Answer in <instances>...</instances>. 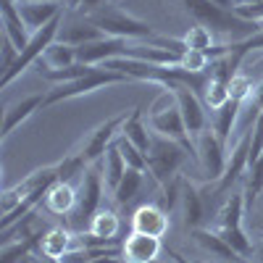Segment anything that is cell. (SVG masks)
Masks as SVG:
<instances>
[{"label": "cell", "instance_id": "cell-1", "mask_svg": "<svg viewBox=\"0 0 263 263\" xmlns=\"http://www.w3.org/2000/svg\"><path fill=\"white\" fill-rule=\"evenodd\" d=\"M179 3L195 18V24L208 27L213 34H229L234 42L248 40L250 34H255L260 29L253 21L239 18L232 8H221V6L211 3V0H179Z\"/></svg>", "mask_w": 263, "mask_h": 263}, {"label": "cell", "instance_id": "cell-2", "mask_svg": "<svg viewBox=\"0 0 263 263\" xmlns=\"http://www.w3.org/2000/svg\"><path fill=\"white\" fill-rule=\"evenodd\" d=\"M103 192H105L103 163L98 161L92 166H87L84 174L79 177V184H77V208L69 213V227L74 232H82V229L90 227L92 216L100 211Z\"/></svg>", "mask_w": 263, "mask_h": 263}, {"label": "cell", "instance_id": "cell-3", "mask_svg": "<svg viewBox=\"0 0 263 263\" xmlns=\"http://www.w3.org/2000/svg\"><path fill=\"white\" fill-rule=\"evenodd\" d=\"M147 126L156 132L161 137H168V140H177L179 145H184L190 153L195 150L192 147V137L187 135V126H184V119L179 114V105H177V98H174L171 90H163L161 98L150 105V114H147Z\"/></svg>", "mask_w": 263, "mask_h": 263}, {"label": "cell", "instance_id": "cell-4", "mask_svg": "<svg viewBox=\"0 0 263 263\" xmlns=\"http://www.w3.org/2000/svg\"><path fill=\"white\" fill-rule=\"evenodd\" d=\"M92 21V24L105 34V37H119V40H156L158 34L153 32V27L147 24V21L132 16L121 8H100L95 13L87 16Z\"/></svg>", "mask_w": 263, "mask_h": 263}, {"label": "cell", "instance_id": "cell-5", "mask_svg": "<svg viewBox=\"0 0 263 263\" xmlns=\"http://www.w3.org/2000/svg\"><path fill=\"white\" fill-rule=\"evenodd\" d=\"M190 150L184 145H179L177 140L161 137L153 132V145L147 153V166H150V177L156 179L158 184L171 182L174 177H179L182 166L187 163Z\"/></svg>", "mask_w": 263, "mask_h": 263}, {"label": "cell", "instance_id": "cell-6", "mask_svg": "<svg viewBox=\"0 0 263 263\" xmlns=\"http://www.w3.org/2000/svg\"><path fill=\"white\" fill-rule=\"evenodd\" d=\"M192 153H195V161L200 166V174H203V184H216L221 182L224 171H227V145L216 137V132L208 126L205 132H200L195 140H192Z\"/></svg>", "mask_w": 263, "mask_h": 263}, {"label": "cell", "instance_id": "cell-7", "mask_svg": "<svg viewBox=\"0 0 263 263\" xmlns=\"http://www.w3.org/2000/svg\"><path fill=\"white\" fill-rule=\"evenodd\" d=\"M119 82H129L124 74L119 71H111L105 66H95V69L87 74V77H79L74 82H66V84H55L53 90L45 92V105L42 108H50L61 100H71V98H82V95H90L100 87H108V84H119Z\"/></svg>", "mask_w": 263, "mask_h": 263}, {"label": "cell", "instance_id": "cell-8", "mask_svg": "<svg viewBox=\"0 0 263 263\" xmlns=\"http://www.w3.org/2000/svg\"><path fill=\"white\" fill-rule=\"evenodd\" d=\"M55 182H58V163L32 171L29 177H24L18 184L6 187L3 200H0V211H3V216H6V213H11L18 203L29 200V197H40V200H45L48 190H50Z\"/></svg>", "mask_w": 263, "mask_h": 263}, {"label": "cell", "instance_id": "cell-9", "mask_svg": "<svg viewBox=\"0 0 263 263\" xmlns=\"http://www.w3.org/2000/svg\"><path fill=\"white\" fill-rule=\"evenodd\" d=\"M126 111H121V114H116V116H111V119H105L103 124H98L90 135H87L71 153H77V156L84 161V166H92V163H98V161H103V156H105V150L114 145V140L121 135V126H124V121H126Z\"/></svg>", "mask_w": 263, "mask_h": 263}, {"label": "cell", "instance_id": "cell-10", "mask_svg": "<svg viewBox=\"0 0 263 263\" xmlns=\"http://www.w3.org/2000/svg\"><path fill=\"white\" fill-rule=\"evenodd\" d=\"M61 27H63V13L61 16H55L50 24H45L42 29H37L34 34H32V40H29V45L21 50V55L16 58V63L11 66V69L3 74V87H11V82L21 74V71H27L29 66H34L40 58H42V53H45L53 42L58 40V32H61Z\"/></svg>", "mask_w": 263, "mask_h": 263}, {"label": "cell", "instance_id": "cell-11", "mask_svg": "<svg viewBox=\"0 0 263 263\" xmlns=\"http://www.w3.org/2000/svg\"><path fill=\"white\" fill-rule=\"evenodd\" d=\"M119 232H121V216L111 208H100L90 227H87V234L82 237L84 248H114L119 242Z\"/></svg>", "mask_w": 263, "mask_h": 263}, {"label": "cell", "instance_id": "cell-12", "mask_svg": "<svg viewBox=\"0 0 263 263\" xmlns=\"http://www.w3.org/2000/svg\"><path fill=\"white\" fill-rule=\"evenodd\" d=\"M174 98H177V105H179V114L184 119V126H187V135L195 140L200 132L208 129V114H205V103L203 98L197 95L195 90H190V87L179 84L174 87Z\"/></svg>", "mask_w": 263, "mask_h": 263}, {"label": "cell", "instance_id": "cell-13", "mask_svg": "<svg viewBox=\"0 0 263 263\" xmlns=\"http://www.w3.org/2000/svg\"><path fill=\"white\" fill-rule=\"evenodd\" d=\"M179 205L184 216V227L200 229L208 221V205H205V192L203 187H197L192 179H182V195H179Z\"/></svg>", "mask_w": 263, "mask_h": 263}, {"label": "cell", "instance_id": "cell-14", "mask_svg": "<svg viewBox=\"0 0 263 263\" xmlns=\"http://www.w3.org/2000/svg\"><path fill=\"white\" fill-rule=\"evenodd\" d=\"M163 250V242L158 237L129 232L126 239L121 242V260L124 263H156Z\"/></svg>", "mask_w": 263, "mask_h": 263}, {"label": "cell", "instance_id": "cell-15", "mask_svg": "<svg viewBox=\"0 0 263 263\" xmlns=\"http://www.w3.org/2000/svg\"><path fill=\"white\" fill-rule=\"evenodd\" d=\"M168 227H171L168 213L158 203H145V205H140L135 213H132V232L163 239L168 234Z\"/></svg>", "mask_w": 263, "mask_h": 263}, {"label": "cell", "instance_id": "cell-16", "mask_svg": "<svg viewBox=\"0 0 263 263\" xmlns=\"http://www.w3.org/2000/svg\"><path fill=\"white\" fill-rule=\"evenodd\" d=\"M248 205H245V195L242 192H229L221 203L216 205L208 229L211 232H221V229H232V227H242V216H245Z\"/></svg>", "mask_w": 263, "mask_h": 263}, {"label": "cell", "instance_id": "cell-17", "mask_svg": "<svg viewBox=\"0 0 263 263\" xmlns=\"http://www.w3.org/2000/svg\"><path fill=\"white\" fill-rule=\"evenodd\" d=\"M77 248H84L82 245V237L79 232H74L71 227H53L42 234V242H40V255H48V258H63L66 253H71Z\"/></svg>", "mask_w": 263, "mask_h": 263}, {"label": "cell", "instance_id": "cell-18", "mask_svg": "<svg viewBox=\"0 0 263 263\" xmlns=\"http://www.w3.org/2000/svg\"><path fill=\"white\" fill-rule=\"evenodd\" d=\"M16 8L24 18L27 29L34 34L37 29H42L55 16L63 13V0H29V3H16Z\"/></svg>", "mask_w": 263, "mask_h": 263}, {"label": "cell", "instance_id": "cell-19", "mask_svg": "<svg viewBox=\"0 0 263 263\" xmlns=\"http://www.w3.org/2000/svg\"><path fill=\"white\" fill-rule=\"evenodd\" d=\"M42 105H45V92L27 95V98L16 100L13 105H8V108H6V119H3V132H0V137L6 140L16 126H21V124H24L34 111H40Z\"/></svg>", "mask_w": 263, "mask_h": 263}, {"label": "cell", "instance_id": "cell-20", "mask_svg": "<svg viewBox=\"0 0 263 263\" xmlns=\"http://www.w3.org/2000/svg\"><path fill=\"white\" fill-rule=\"evenodd\" d=\"M239 116H242V103H239V100H229V103H224L221 108H218V111H213L211 129L216 132V137L221 140L224 145H229L232 135L237 132Z\"/></svg>", "mask_w": 263, "mask_h": 263}, {"label": "cell", "instance_id": "cell-21", "mask_svg": "<svg viewBox=\"0 0 263 263\" xmlns=\"http://www.w3.org/2000/svg\"><path fill=\"white\" fill-rule=\"evenodd\" d=\"M0 27H3V34L11 37V42H13L18 50H24L29 45L32 32L27 29L24 18H21V13H18L16 6H0Z\"/></svg>", "mask_w": 263, "mask_h": 263}, {"label": "cell", "instance_id": "cell-22", "mask_svg": "<svg viewBox=\"0 0 263 263\" xmlns=\"http://www.w3.org/2000/svg\"><path fill=\"white\" fill-rule=\"evenodd\" d=\"M45 208L53 216H69L77 208V187L71 182H55L45 195Z\"/></svg>", "mask_w": 263, "mask_h": 263}, {"label": "cell", "instance_id": "cell-23", "mask_svg": "<svg viewBox=\"0 0 263 263\" xmlns=\"http://www.w3.org/2000/svg\"><path fill=\"white\" fill-rule=\"evenodd\" d=\"M121 137H126L132 145H137L145 156L150 153L153 135L147 132V124L142 121V108H140V105L129 111V116H126V121H124V126H121Z\"/></svg>", "mask_w": 263, "mask_h": 263}, {"label": "cell", "instance_id": "cell-24", "mask_svg": "<svg viewBox=\"0 0 263 263\" xmlns=\"http://www.w3.org/2000/svg\"><path fill=\"white\" fill-rule=\"evenodd\" d=\"M103 32L92 24L90 18H84V21H74V24H63L61 32H58V42H66V45H71V48H79V45H87V42H92V40H100Z\"/></svg>", "mask_w": 263, "mask_h": 263}, {"label": "cell", "instance_id": "cell-25", "mask_svg": "<svg viewBox=\"0 0 263 263\" xmlns=\"http://www.w3.org/2000/svg\"><path fill=\"white\" fill-rule=\"evenodd\" d=\"M192 237H195V242L200 245L205 253H211V258H218V260H224V263H232V260H239L237 253L224 242L221 237H218L216 232H211L208 227H200V229H192Z\"/></svg>", "mask_w": 263, "mask_h": 263}, {"label": "cell", "instance_id": "cell-26", "mask_svg": "<svg viewBox=\"0 0 263 263\" xmlns=\"http://www.w3.org/2000/svg\"><path fill=\"white\" fill-rule=\"evenodd\" d=\"M103 179H105V190L114 195V190L119 187V182H121V177L126 174V161H124V156L119 153V147L116 145H111L105 150V156H103Z\"/></svg>", "mask_w": 263, "mask_h": 263}, {"label": "cell", "instance_id": "cell-27", "mask_svg": "<svg viewBox=\"0 0 263 263\" xmlns=\"http://www.w3.org/2000/svg\"><path fill=\"white\" fill-rule=\"evenodd\" d=\"M74 63H77V48L66 45V42H58V40L37 61V66H45V69H69Z\"/></svg>", "mask_w": 263, "mask_h": 263}, {"label": "cell", "instance_id": "cell-28", "mask_svg": "<svg viewBox=\"0 0 263 263\" xmlns=\"http://www.w3.org/2000/svg\"><path fill=\"white\" fill-rule=\"evenodd\" d=\"M142 179H145V174L142 171H137V168H126V174L121 177V182H119V187L114 190V200H116V205H129L135 197L140 195V190H142Z\"/></svg>", "mask_w": 263, "mask_h": 263}, {"label": "cell", "instance_id": "cell-29", "mask_svg": "<svg viewBox=\"0 0 263 263\" xmlns=\"http://www.w3.org/2000/svg\"><path fill=\"white\" fill-rule=\"evenodd\" d=\"M263 192V156L248 166L245 177H242V195H245V205L250 208L255 203V197Z\"/></svg>", "mask_w": 263, "mask_h": 263}, {"label": "cell", "instance_id": "cell-30", "mask_svg": "<svg viewBox=\"0 0 263 263\" xmlns=\"http://www.w3.org/2000/svg\"><path fill=\"white\" fill-rule=\"evenodd\" d=\"M213 32L208 27H200V24H195L187 29V34L182 37V45L184 50H200V53H211L216 48V42H213Z\"/></svg>", "mask_w": 263, "mask_h": 263}, {"label": "cell", "instance_id": "cell-31", "mask_svg": "<svg viewBox=\"0 0 263 263\" xmlns=\"http://www.w3.org/2000/svg\"><path fill=\"white\" fill-rule=\"evenodd\" d=\"M114 145L119 147V153L124 156V161H126V166L129 168H137V171H142V174H150V166H147V156L137 147V145H132L126 137H116L114 140Z\"/></svg>", "mask_w": 263, "mask_h": 263}, {"label": "cell", "instance_id": "cell-32", "mask_svg": "<svg viewBox=\"0 0 263 263\" xmlns=\"http://www.w3.org/2000/svg\"><path fill=\"white\" fill-rule=\"evenodd\" d=\"M203 103L211 111H218L224 103H229V82H218V79H211L208 77V87L203 92Z\"/></svg>", "mask_w": 263, "mask_h": 263}, {"label": "cell", "instance_id": "cell-33", "mask_svg": "<svg viewBox=\"0 0 263 263\" xmlns=\"http://www.w3.org/2000/svg\"><path fill=\"white\" fill-rule=\"evenodd\" d=\"M253 87H255V82L248 77V74H234L232 77V82H229V100H239V103H245L248 98H250V92H253Z\"/></svg>", "mask_w": 263, "mask_h": 263}, {"label": "cell", "instance_id": "cell-34", "mask_svg": "<svg viewBox=\"0 0 263 263\" xmlns=\"http://www.w3.org/2000/svg\"><path fill=\"white\" fill-rule=\"evenodd\" d=\"M232 11L245 18V21H253V24H263V3H234Z\"/></svg>", "mask_w": 263, "mask_h": 263}, {"label": "cell", "instance_id": "cell-35", "mask_svg": "<svg viewBox=\"0 0 263 263\" xmlns=\"http://www.w3.org/2000/svg\"><path fill=\"white\" fill-rule=\"evenodd\" d=\"M260 156H263V114H260V119L255 121V126L250 132V161H248V166L255 163Z\"/></svg>", "mask_w": 263, "mask_h": 263}, {"label": "cell", "instance_id": "cell-36", "mask_svg": "<svg viewBox=\"0 0 263 263\" xmlns=\"http://www.w3.org/2000/svg\"><path fill=\"white\" fill-rule=\"evenodd\" d=\"M103 6H105V0H82V3H79V13H84V16H90V13L100 11Z\"/></svg>", "mask_w": 263, "mask_h": 263}, {"label": "cell", "instance_id": "cell-37", "mask_svg": "<svg viewBox=\"0 0 263 263\" xmlns=\"http://www.w3.org/2000/svg\"><path fill=\"white\" fill-rule=\"evenodd\" d=\"M211 3L221 6V8H232V6H234V0H211Z\"/></svg>", "mask_w": 263, "mask_h": 263}, {"label": "cell", "instance_id": "cell-38", "mask_svg": "<svg viewBox=\"0 0 263 263\" xmlns=\"http://www.w3.org/2000/svg\"><path fill=\"white\" fill-rule=\"evenodd\" d=\"M21 263H42V260H37L34 255H27V258H24V260H21Z\"/></svg>", "mask_w": 263, "mask_h": 263}, {"label": "cell", "instance_id": "cell-39", "mask_svg": "<svg viewBox=\"0 0 263 263\" xmlns=\"http://www.w3.org/2000/svg\"><path fill=\"white\" fill-rule=\"evenodd\" d=\"M234 3H263V0H234Z\"/></svg>", "mask_w": 263, "mask_h": 263}, {"label": "cell", "instance_id": "cell-40", "mask_svg": "<svg viewBox=\"0 0 263 263\" xmlns=\"http://www.w3.org/2000/svg\"><path fill=\"white\" fill-rule=\"evenodd\" d=\"M18 0H3V6H16Z\"/></svg>", "mask_w": 263, "mask_h": 263}, {"label": "cell", "instance_id": "cell-41", "mask_svg": "<svg viewBox=\"0 0 263 263\" xmlns=\"http://www.w3.org/2000/svg\"><path fill=\"white\" fill-rule=\"evenodd\" d=\"M18 3H29V0H18Z\"/></svg>", "mask_w": 263, "mask_h": 263}, {"label": "cell", "instance_id": "cell-42", "mask_svg": "<svg viewBox=\"0 0 263 263\" xmlns=\"http://www.w3.org/2000/svg\"><path fill=\"white\" fill-rule=\"evenodd\" d=\"M258 237H260V239H263V232H260V234H258Z\"/></svg>", "mask_w": 263, "mask_h": 263}]
</instances>
